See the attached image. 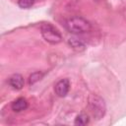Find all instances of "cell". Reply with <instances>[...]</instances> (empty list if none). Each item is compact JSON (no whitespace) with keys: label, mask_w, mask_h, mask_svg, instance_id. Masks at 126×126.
Instances as JSON below:
<instances>
[{"label":"cell","mask_w":126,"mask_h":126,"mask_svg":"<svg viewBox=\"0 0 126 126\" xmlns=\"http://www.w3.org/2000/svg\"><path fill=\"white\" fill-rule=\"evenodd\" d=\"M95 1H100V0H95Z\"/></svg>","instance_id":"cell-11"},{"label":"cell","mask_w":126,"mask_h":126,"mask_svg":"<svg viewBox=\"0 0 126 126\" xmlns=\"http://www.w3.org/2000/svg\"><path fill=\"white\" fill-rule=\"evenodd\" d=\"M33 3H34V0H19L18 1V5L22 9H29L33 5Z\"/></svg>","instance_id":"cell-9"},{"label":"cell","mask_w":126,"mask_h":126,"mask_svg":"<svg viewBox=\"0 0 126 126\" xmlns=\"http://www.w3.org/2000/svg\"><path fill=\"white\" fill-rule=\"evenodd\" d=\"M69 44L73 49L78 50V51H81L85 48L84 42L81 39H78V38H75V37H72V38L69 39Z\"/></svg>","instance_id":"cell-7"},{"label":"cell","mask_w":126,"mask_h":126,"mask_svg":"<svg viewBox=\"0 0 126 126\" xmlns=\"http://www.w3.org/2000/svg\"><path fill=\"white\" fill-rule=\"evenodd\" d=\"M27 107H28V101H27L25 98H23V97L17 98V99L14 100L13 103H12V109H13L15 112L23 111V110H25Z\"/></svg>","instance_id":"cell-6"},{"label":"cell","mask_w":126,"mask_h":126,"mask_svg":"<svg viewBox=\"0 0 126 126\" xmlns=\"http://www.w3.org/2000/svg\"><path fill=\"white\" fill-rule=\"evenodd\" d=\"M65 27L68 32L75 33V34L85 33V32H90V30H91L90 22L82 17H73V18L69 19L66 22Z\"/></svg>","instance_id":"cell-1"},{"label":"cell","mask_w":126,"mask_h":126,"mask_svg":"<svg viewBox=\"0 0 126 126\" xmlns=\"http://www.w3.org/2000/svg\"><path fill=\"white\" fill-rule=\"evenodd\" d=\"M89 121H90L89 116L87 114H85V113H81L76 117L75 124L76 125H87L89 123Z\"/></svg>","instance_id":"cell-8"},{"label":"cell","mask_w":126,"mask_h":126,"mask_svg":"<svg viewBox=\"0 0 126 126\" xmlns=\"http://www.w3.org/2000/svg\"><path fill=\"white\" fill-rule=\"evenodd\" d=\"M89 109L91 114L95 119H100L104 116L106 106L104 103V100L95 94H92L89 97Z\"/></svg>","instance_id":"cell-2"},{"label":"cell","mask_w":126,"mask_h":126,"mask_svg":"<svg viewBox=\"0 0 126 126\" xmlns=\"http://www.w3.org/2000/svg\"><path fill=\"white\" fill-rule=\"evenodd\" d=\"M42 77H43V74H42L41 72H35V73L32 74L31 77H30V84H31V85L34 84L35 82L39 81Z\"/></svg>","instance_id":"cell-10"},{"label":"cell","mask_w":126,"mask_h":126,"mask_svg":"<svg viewBox=\"0 0 126 126\" xmlns=\"http://www.w3.org/2000/svg\"><path fill=\"white\" fill-rule=\"evenodd\" d=\"M69 89H70V83L67 79H62L60 80L59 82H57V84L55 85L54 87V90H55V93L58 96H65L68 92H69Z\"/></svg>","instance_id":"cell-4"},{"label":"cell","mask_w":126,"mask_h":126,"mask_svg":"<svg viewBox=\"0 0 126 126\" xmlns=\"http://www.w3.org/2000/svg\"><path fill=\"white\" fill-rule=\"evenodd\" d=\"M24 78L20 74H14L9 78V85L15 90H21L24 87Z\"/></svg>","instance_id":"cell-5"},{"label":"cell","mask_w":126,"mask_h":126,"mask_svg":"<svg viewBox=\"0 0 126 126\" xmlns=\"http://www.w3.org/2000/svg\"><path fill=\"white\" fill-rule=\"evenodd\" d=\"M41 35L42 37L51 44H57L62 40V35L60 32L51 24L44 23L41 26Z\"/></svg>","instance_id":"cell-3"}]
</instances>
